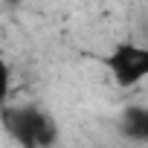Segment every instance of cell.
<instances>
[{
    "label": "cell",
    "instance_id": "1",
    "mask_svg": "<svg viewBox=\"0 0 148 148\" xmlns=\"http://www.w3.org/2000/svg\"><path fill=\"white\" fill-rule=\"evenodd\" d=\"M105 64H108V73L116 82V87L131 90V87L148 82V44L122 41L108 52Z\"/></svg>",
    "mask_w": 148,
    "mask_h": 148
},
{
    "label": "cell",
    "instance_id": "2",
    "mask_svg": "<svg viewBox=\"0 0 148 148\" xmlns=\"http://www.w3.org/2000/svg\"><path fill=\"white\" fill-rule=\"evenodd\" d=\"M21 131H23V142L26 145L52 142V122H49V116H44L38 110H23L21 113Z\"/></svg>",
    "mask_w": 148,
    "mask_h": 148
},
{
    "label": "cell",
    "instance_id": "3",
    "mask_svg": "<svg viewBox=\"0 0 148 148\" xmlns=\"http://www.w3.org/2000/svg\"><path fill=\"white\" fill-rule=\"evenodd\" d=\"M134 125H136V134L148 142V110H139V113L134 116Z\"/></svg>",
    "mask_w": 148,
    "mask_h": 148
}]
</instances>
